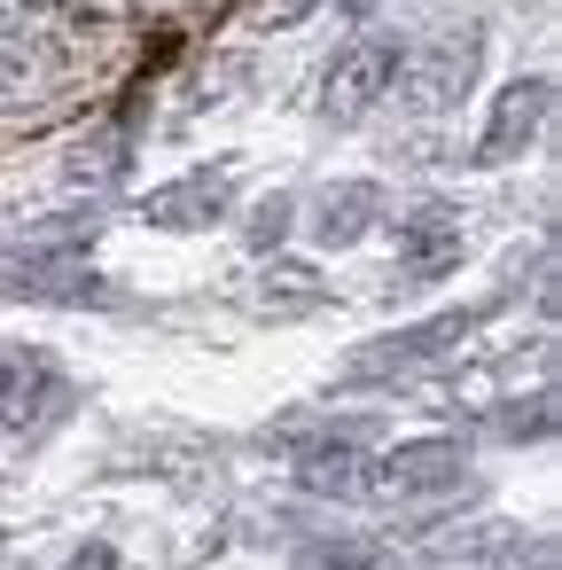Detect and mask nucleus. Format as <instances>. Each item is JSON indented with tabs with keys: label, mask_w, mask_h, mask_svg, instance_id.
Returning a JSON list of instances; mask_svg holds the SVG:
<instances>
[{
	"label": "nucleus",
	"mask_w": 562,
	"mask_h": 570,
	"mask_svg": "<svg viewBox=\"0 0 562 570\" xmlns=\"http://www.w3.org/2000/svg\"><path fill=\"white\" fill-rule=\"evenodd\" d=\"M63 399L71 391L48 352H0V430H40Z\"/></svg>",
	"instance_id": "nucleus-4"
},
{
	"label": "nucleus",
	"mask_w": 562,
	"mask_h": 570,
	"mask_svg": "<svg viewBox=\"0 0 562 570\" xmlns=\"http://www.w3.org/2000/svg\"><path fill=\"white\" fill-rule=\"evenodd\" d=\"M313 9H321V0H266V9H258V24H274V32H282V24H305Z\"/></svg>",
	"instance_id": "nucleus-16"
},
{
	"label": "nucleus",
	"mask_w": 562,
	"mask_h": 570,
	"mask_svg": "<svg viewBox=\"0 0 562 570\" xmlns=\"http://www.w3.org/2000/svg\"><path fill=\"white\" fill-rule=\"evenodd\" d=\"M515 554H523V539H515L507 523H469L461 539L430 547V554H422V570H507Z\"/></svg>",
	"instance_id": "nucleus-10"
},
{
	"label": "nucleus",
	"mask_w": 562,
	"mask_h": 570,
	"mask_svg": "<svg viewBox=\"0 0 562 570\" xmlns=\"http://www.w3.org/2000/svg\"><path fill=\"white\" fill-rule=\"evenodd\" d=\"M71 570H118V554H110V547H87V554H79Z\"/></svg>",
	"instance_id": "nucleus-17"
},
{
	"label": "nucleus",
	"mask_w": 562,
	"mask_h": 570,
	"mask_svg": "<svg viewBox=\"0 0 562 570\" xmlns=\"http://www.w3.org/2000/svg\"><path fill=\"white\" fill-rule=\"evenodd\" d=\"M297 476H305V492H336V500H359V492H367L359 445H313V453L297 461Z\"/></svg>",
	"instance_id": "nucleus-11"
},
{
	"label": "nucleus",
	"mask_w": 562,
	"mask_h": 570,
	"mask_svg": "<svg viewBox=\"0 0 562 570\" xmlns=\"http://www.w3.org/2000/svg\"><path fill=\"white\" fill-rule=\"evenodd\" d=\"M398 258H406V282H437L453 258H461V212L453 204H422L398 219Z\"/></svg>",
	"instance_id": "nucleus-7"
},
{
	"label": "nucleus",
	"mask_w": 562,
	"mask_h": 570,
	"mask_svg": "<svg viewBox=\"0 0 562 570\" xmlns=\"http://www.w3.org/2000/svg\"><path fill=\"white\" fill-rule=\"evenodd\" d=\"M17 297H63V305H79V297H95V274L79 258H24L17 266Z\"/></svg>",
	"instance_id": "nucleus-12"
},
{
	"label": "nucleus",
	"mask_w": 562,
	"mask_h": 570,
	"mask_svg": "<svg viewBox=\"0 0 562 570\" xmlns=\"http://www.w3.org/2000/svg\"><path fill=\"white\" fill-rule=\"evenodd\" d=\"M227 196H235L227 173H188V180H172V188L149 196V219H157V227H204V219L227 212Z\"/></svg>",
	"instance_id": "nucleus-9"
},
{
	"label": "nucleus",
	"mask_w": 562,
	"mask_h": 570,
	"mask_svg": "<svg viewBox=\"0 0 562 570\" xmlns=\"http://www.w3.org/2000/svg\"><path fill=\"white\" fill-rule=\"evenodd\" d=\"M398 71H406L398 40H352V48L328 63V95H321V110H328L336 126H352V118H367V110L398 87Z\"/></svg>",
	"instance_id": "nucleus-1"
},
{
	"label": "nucleus",
	"mask_w": 562,
	"mask_h": 570,
	"mask_svg": "<svg viewBox=\"0 0 562 570\" xmlns=\"http://www.w3.org/2000/svg\"><path fill=\"white\" fill-rule=\"evenodd\" d=\"M476 63H484V32H445V40L422 56V71H414V102H422V110H453V102L476 87Z\"/></svg>",
	"instance_id": "nucleus-6"
},
{
	"label": "nucleus",
	"mask_w": 562,
	"mask_h": 570,
	"mask_svg": "<svg viewBox=\"0 0 562 570\" xmlns=\"http://www.w3.org/2000/svg\"><path fill=\"white\" fill-rule=\"evenodd\" d=\"M469 328H476V313H437V321H414V328H398V336H375L367 352H352V360H344V383H383V375H406V367H422V360L453 352Z\"/></svg>",
	"instance_id": "nucleus-2"
},
{
	"label": "nucleus",
	"mask_w": 562,
	"mask_h": 570,
	"mask_svg": "<svg viewBox=\"0 0 562 570\" xmlns=\"http://www.w3.org/2000/svg\"><path fill=\"white\" fill-rule=\"evenodd\" d=\"M461 469H469V445L461 438H414V445H391L367 484L391 492V500H430V492H453Z\"/></svg>",
	"instance_id": "nucleus-3"
},
{
	"label": "nucleus",
	"mask_w": 562,
	"mask_h": 570,
	"mask_svg": "<svg viewBox=\"0 0 562 570\" xmlns=\"http://www.w3.org/2000/svg\"><path fill=\"white\" fill-rule=\"evenodd\" d=\"M56 17H63V24H87V32H102V24H126V17H134V0H56Z\"/></svg>",
	"instance_id": "nucleus-14"
},
{
	"label": "nucleus",
	"mask_w": 562,
	"mask_h": 570,
	"mask_svg": "<svg viewBox=\"0 0 562 570\" xmlns=\"http://www.w3.org/2000/svg\"><path fill=\"white\" fill-rule=\"evenodd\" d=\"M266 289H282V297H289V305H313V297H321V289H313V274H305V266H282V274H266Z\"/></svg>",
	"instance_id": "nucleus-15"
},
{
	"label": "nucleus",
	"mask_w": 562,
	"mask_h": 570,
	"mask_svg": "<svg viewBox=\"0 0 562 570\" xmlns=\"http://www.w3.org/2000/svg\"><path fill=\"white\" fill-rule=\"evenodd\" d=\"M546 110H554V87H546V79H515V87L492 102V126H484V141H476V165H507V157H523V149L539 141Z\"/></svg>",
	"instance_id": "nucleus-5"
},
{
	"label": "nucleus",
	"mask_w": 562,
	"mask_h": 570,
	"mask_svg": "<svg viewBox=\"0 0 562 570\" xmlns=\"http://www.w3.org/2000/svg\"><path fill=\"white\" fill-rule=\"evenodd\" d=\"M375 219H383V188H375V180H344V188H328V196H321L313 235H321L328 250H352Z\"/></svg>",
	"instance_id": "nucleus-8"
},
{
	"label": "nucleus",
	"mask_w": 562,
	"mask_h": 570,
	"mask_svg": "<svg viewBox=\"0 0 562 570\" xmlns=\"http://www.w3.org/2000/svg\"><path fill=\"white\" fill-rule=\"evenodd\" d=\"M297 570H391V562L367 539H305L297 547Z\"/></svg>",
	"instance_id": "nucleus-13"
}]
</instances>
